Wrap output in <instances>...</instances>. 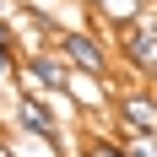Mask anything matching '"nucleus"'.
Masks as SVG:
<instances>
[{
  "mask_svg": "<svg viewBox=\"0 0 157 157\" xmlns=\"http://www.w3.org/2000/svg\"><path fill=\"white\" fill-rule=\"evenodd\" d=\"M65 76H71V65L60 60L54 44H44V49H22L16 54V81L11 87H27V92H44V98H65Z\"/></svg>",
  "mask_w": 157,
  "mask_h": 157,
  "instance_id": "obj_1",
  "label": "nucleus"
},
{
  "mask_svg": "<svg viewBox=\"0 0 157 157\" xmlns=\"http://www.w3.org/2000/svg\"><path fill=\"white\" fill-rule=\"evenodd\" d=\"M54 49H60V60L71 65V71H87V76H98V81H109V76H114V60H109V38H98V33L60 27ZM109 87H114V81H109Z\"/></svg>",
  "mask_w": 157,
  "mask_h": 157,
  "instance_id": "obj_2",
  "label": "nucleus"
},
{
  "mask_svg": "<svg viewBox=\"0 0 157 157\" xmlns=\"http://www.w3.org/2000/svg\"><path fill=\"white\" fill-rule=\"evenodd\" d=\"M16 130H22V136H33V141H44V146H49V157H65L60 119H54V109L44 103V92L16 87Z\"/></svg>",
  "mask_w": 157,
  "mask_h": 157,
  "instance_id": "obj_3",
  "label": "nucleus"
},
{
  "mask_svg": "<svg viewBox=\"0 0 157 157\" xmlns=\"http://www.w3.org/2000/svg\"><path fill=\"white\" fill-rule=\"evenodd\" d=\"M114 44H119V54H125L136 71H141L146 87H157V16H136V22H125V27L114 33Z\"/></svg>",
  "mask_w": 157,
  "mask_h": 157,
  "instance_id": "obj_4",
  "label": "nucleus"
},
{
  "mask_svg": "<svg viewBox=\"0 0 157 157\" xmlns=\"http://www.w3.org/2000/svg\"><path fill=\"white\" fill-rule=\"evenodd\" d=\"M109 114L125 125V136H157V87H125V92H114Z\"/></svg>",
  "mask_w": 157,
  "mask_h": 157,
  "instance_id": "obj_5",
  "label": "nucleus"
},
{
  "mask_svg": "<svg viewBox=\"0 0 157 157\" xmlns=\"http://www.w3.org/2000/svg\"><path fill=\"white\" fill-rule=\"evenodd\" d=\"M87 6H92V27L98 33H119L125 22H136L152 0H87Z\"/></svg>",
  "mask_w": 157,
  "mask_h": 157,
  "instance_id": "obj_6",
  "label": "nucleus"
},
{
  "mask_svg": "<svg viewBox=\"0 0 157 157\" xmlns=\"http://www.w3.org/2000/svg\"><path fill=\"white\" fill-rule=\"evenodd\" d=\"M81 157H130L125 141H109V136H81Z\"/></svg>",
  "mask_w": 157,
  "mask_h": 157,
  "instance_id": "obj_7",
  "label": "nucleus"
},
{
  "mask_svg": "<svg viewBox=\"0 0 157 157\" xmlns=\"http://www.w3.org/2000/svg\"><path fill=\"white\" fill-rule=\"evenodd\" d=\"M125 152L130 157H157V136H125Z\"/></svg>",
  "mask_w": 157,
  "mask_h": 157,
  "instance_id": "obj_8",
  "label": "nucleus"
},
{
  "mask_svg": "<svg viewBox=\"0 0 157 157\" xmlns=\"http://www.w3.org/2000/svg\"><path fill=\"white\" fill-rule=\"evenodd\" d=\"M0 81H16V49L0 44Z\"/></svg>",
  "mask_w": 157,
  "mask_h": 157,
  "instance_id": "obj_9",
  "label": "nucleus"
},
{
  "mask_svg": "<svg viewBox=\"0 0 157 157\" xmlns=\"http://www.w3.org/2000/svg\"><path fill=\"white\" fill-rule=\"evenodd\" d=\"M0 44H6V49H22V33L11 27V16H0Z\"/></svg>",
  "mask_w": 157,
  "mask_h": 157,
  "instance_id": "obj_10",
  "label": "nucleus"
},
{
  "mask_svg": "<svg viewBox=\"0 0 157 157\" xmlns=\"http://www.w3.org/2000/svg\"><path fill=\"white\" fill-rule=\"evenodd\" d=\"M11 11H16V6H11V0H0V16H11Z\"/></svg>",
  "mask_w": 157,
  "mask_h": 157,
  "instance_id": "obj_11",
  "label": "nucleus"
},
{
  "mask_svg": "<svg viewBox=\"0 0 157 157\" xmlns=\"http://www.w3.org/2000/svg\"><path fill=\"white\" fill-rule=\"evenodd\" d=\"M0 157H11V146H6V136H0Z\"/></svg>",
  "mask_w": 157,
  "mask_h": 157,
  "instance_id": "obj_12",
  "label": "nucleus"
},
{
  "mask_svg": "<svg viewBox=\"0 0 157 157\" xmlns=\"http://www.w3.org/2000/svg\"><path fill=\"white\" fill-rule=\"evenodd\" d=\"M0 136H6V125H0Z\"/></svg>",
  "mask_w": 157,
  "mask_h": 157,
  "instance_id": "obj_13",
  "label": "nucleus"
}]
</instances>
